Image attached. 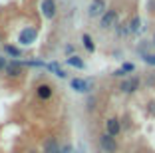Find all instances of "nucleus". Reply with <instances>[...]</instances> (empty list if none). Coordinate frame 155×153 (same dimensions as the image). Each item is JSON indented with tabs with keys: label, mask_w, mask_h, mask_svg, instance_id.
Segmentation results:
<instances>
[{
	"label": "nucleus",
	"mask_w": 155,
	"mask_h": 153,
	"mask_svg": "<svg viewBox=\"0 0 155 153\" xmlns=\"http://www.w3.org/2000/svg\"><path fill=\"white\" fill-rule=\"evenodd\" d=\"M100 147L105 153H117V141H115L114 135L104 133V135H100Z\"/></svg>",
	"instance_id": "obj_1"
},
{
	"label": "nucleus",
	"mask_w": 155,
	"mask_h": 153,
	"mask_svg": "<svg viewBox=\"0 0 155 153\" xmlns=\"http://www.w3.org/2000/svg\"><path fill=\"white\" fill-rule=\"evenodd\" d=\"M115 22H117V10H105V14L100 20V26L104 30H110V28L115 26Z\"/></svg>",
	"instance_id": "obj_2"
},
{
	"label": "nucleus",
	"mask_w": 155,
	"mask_h": 153,
	"mask_svg": "<svg viewBox=\"0 0 155 153\" xmlns=\"http://www.w3.org/2000/svg\"><path fill=\"white\" fill-rule=\"evenodd\" d=\"M139 86H141V80H139L137 76H133V78H129V80H123L121 86H119V90H121L123 94H133V91L139 90Z\"/></svg>",
	"instance_id": "obj_3"
},
{
	"label": "nucleus",
	"mask_w": 155,
	"mask_h": 153,
	"mask_svg": "<svg viewBox=\"0 0 155 153\" xmlns=\"http://www.w3.org/2000/svg\"><path fill=\"white\" fill-rule=\"evenodd\" d=\"M91 88H94V81L91 80H82V78L72 80V90L80 91V94H86V91H90Z\"/></svg>",
	"instance_id": "obj_4"
},
{
	"label": "nucleus",
	"mask_w": 155,
	"mask_h": 153,
	"mask_svg": "<svg viewBox=\"0 0 155 153\" xmlns=\"http://www.w3.org/2000/svg\"><path fill=\"white\" fill-rule=\"evenodd\" d=\"M119 131H121V123H119V119H117V117H110V119L105 121V133L117 137Z\"/></svg>",
	"instance_id": "obj_5"
},
{
	"label": "nucleus",
	"mask_w": 155,
	"mask_h": 153,
	"mask_svg": "<svg viewBox=\"0 0 155 153\" xmlns=\"http://www.w3.org/2000/svg\"><path fill=\"white\" fill-rule=\"evenodd\" d=\"M105 14V0H94L90 4V16L96 18V16H104Z\"/></svg>",
	"instance_id": "obj_6"
},
{
	"label": "nucleus",
	"mask_w": 155,
	"mask_h": 153,
	"mask_svg": "<svg viewBox=\"0 0 155 153\" xmlns=\"http://www.w3.org/2000/svg\"><path fill=\"white\" fill-rule=\"evenodd\" d=\"M42 14H44L46 18H54V16H56L54 0H44V2H42Z\"/></svg>",
	"instance_id": "obj_7"
},
{
	"label": "nucleus",
	"mask_w": 155,
	"mask_h": 153,
	"mask_svg": "<svg viewBox=\"0 0 155 153\" xmlns=\"http://www.w3.org/2000/svg\"><path fill=\"white\" fill-rule=\"evenodd\" d=\"M34 40H36V30L34 28H28V30L20 32V42L22 44H32Z\"/></svg>",
	"instance_id": "obj_8"
},
{
	"label": "nucleus",
	"mask_w": 155,
	"mask_h": 153,
	"mask_svg": "<svg viewBox=\"0 0 155 153\" xmlns=\"http://www.w3.org/2000/svg\"><path fill=\"white\" fill-rule=\"evenodd\" d=\"M36 94L40 99H50L52 98V88L50 86H46V84H42V86L36 88Z\"/></svg>",
	"instance_id": "obj_9"
},
{
	"label": "nucleus",
	"mask_w": 155,
	"mask_h": 153,
	"mask_svg": "<svg viewBox=\"0 0 155 153\" xmlns=\"http://www.w3.org/2000/svg\"><path fill=\"white\" fill-rule=\"evenodd\" d=\"M4 72L8 74V76H12V78L20 76V64H18V62H16V64H6Z\"/></svg>",
	"instance_id": "obj_10"
},
{
	"label": "nucleus",
	"mask_w": 155,
	"mask_h": 153,
	"mask_svg": "<svg viewBox=\"0 0 155 153\" xmlns=\"http://www.w3.org/2000/svg\"><path fill=\"white\" fill-rule=\"evenodd\" d=\"M139 26H141V18H139V16H133V18L129 20V30L135 34V32H139Z\"/></svg>",
	"instance_id": "obj_11"
},
{
	"label": "nucleus",
	"mask_w": 155,
	"mask_h": 153,
	"mask_svg": "<svg viewBox=\"0 0 155 153\" xmlns=\"http://www.w3.org/2000/svg\"><path fill=\"white\" fill-rule=\"evenodd\" d=\"M68 64H70V66H74V68H80V70H84V66H86V64H84V60H80L78 56L68 58Z\"/></svg>",
	"instance_id": "obj_12"
},
{
	"label": "nucleus",
	"mask_w": 155,
	"mask_h": 153,
	"mask_svg": "<svg viewBox=\"0 0 155 153\" xmlns=\"http://www.w3.org/2000/svg\"><path fill=\"white\" fill-rule=\"evenodd\" d=\"M141 60L147 64V66H155V54H153V52H145V54H141Z\"/></svg>",
	"instance_id": "obj_13"
},
{
	"label": "nucleus",
	"mask_w": 155,
	"mask_h": 153,
	"mask_svg": "<svg viewBox=\"0 0 155 153\" xmlns=\"http://www.w3.org/2000/svg\"><path fill=\"white\" fill-rule=\"evenodd\" d=\"M82 40H84V46L87 48V52H94V50H96V46H94V42H91V38L87 36V34H84Z\"/></svg>",
	"instance_id": "obj_14"
},
{
	"label": "nucleus",
	"mask_w": 155,
	"mask_h": 153,
	"mask_svg": "<svg viewBox=\"0 0 155 153\" xmlns=\"http://www.w3.org/2000/svg\"><path fill=\"white\" fill-rule=\"evenodd\" d=\"M121 70H123V74H125V76H127V74L135 72V64H131V62H123Z\"/></svg>",
	"instance_id": "obj_15"
},
{
	"label": "nucleus",
	"mask_w": 155,
	"mask_h": 153,
	"mask_svg": "<svg viewBox=\"0 0 155 153\" xmlns=\"http://www.w3.org/2000/svg\"><path fill=\"white\" fill-rule=\"evenodd\" d=\"M48 68H50L52 72H56V76H60V78H66V72H62V70H60V66H58L56 62H54V64H50Z\"/></svg>",
	"instance_id": "obj_16"
},
{
	"label": "nucleus",
	"mask_w": 155,
	"mask_h": 153,
	"mask_svg": "<svg viewBox=\"0 0 155 153\" xmlns=\"http://www.w3.org/2000/svg\"><path fill=\"white\" fill-rule=\"evenodd\" d=\"M4 52H6V54H10V56H14V58H20V50L12 48V46H6Z\"/></svg>",
	"instance_id": "obj_17"
},
{
	"label": "nucleus",
	"mask_w": 155,
	"mask_h": 153,
	"mask_svg": "<svg viewBox=\"0 0 155 153\" xmlns=\"http://www.w3.org/2000/svg\"><path fill=\"white\" fill-rule=\"evenodd\" d=\"M4 68H6V60L0 58V70H4Z\"/></svg>",
	"instance_id": "obj_18"
},
{
	"label": "nucleus",
	"mask_w": 155,
	"mask_h": 153,
	"mask_svg": "<svg viewBox=\"0 0 155 153\" xmlns=\"http://www.w3.org/2000/svg\"><path fill=\"white\" fill-rule=\"evenodd\" d=\"M151 46L155 48V30H153V38H151Z\"/></svg>",
	"instance_id": "obj_19"
},
{
	"label": "nucleus",
	"mask_w": 155,
	"mask_h": 153,
	"mask_svg": "<svg viewBox=\"0 0 155 153\" xmlns=\"http://www.w3.org/2000/svg\"><path fill=\"white\" fill-rule=\"evenodd\" d=\"M28 153H36V151H28Z\"/></svg>",
	"instance_id": "obj_20"
},
{
	"label": "nucleus",
	"mask_w": 155,
	"mask_h": 153,
	"mask_svg": "<svg viewBox=\"0 0 155 153\" xmlns=\"http://www.w3.org/2000/svg\"><path fill=\"white\" fill-rule=\"evenodd\" d=\"M54 153H62V151H54Z\"/></svg>",
	"instance_id": "obj_21"
}]
</instances>
